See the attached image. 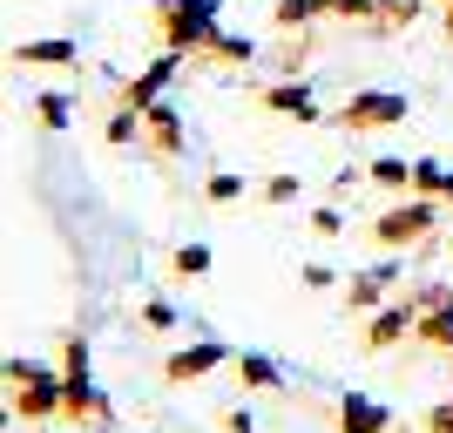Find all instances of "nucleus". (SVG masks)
<instances>
[{"label":"nucleus","instance_id":"a211bd4d","mask_svg":"<svg viewBox=\"0 0 453 433\" xmlns=\"http://www.w3.org/2000/svg\"><path fill=\"white\" fill-rule=\"evenodd\" d=\"M447 183H453V170H440L434 156L413 163V197H440V204H447Z\"/></svg>","mask_w":453,"mask_h":433},{"label":"nucleus","instance_id":"b1692460","mask_svg":"<svg viewBox=\"0 0 453 433\" xmlns=\"http://www.w3.org/2000/svg\"><path fill=\"white\" fill-rule=\"evenodd\" d=\"M142 325H150V332H170V325H176V305L150 298V305H142Z\"/></svg>","mask_w":453,"mask_h":433},{"label":"nucleus","instance_id":"dca6fc26","mask_svg":"<svg viewBox=\"0 0 453 433\" xmlns=\"http://www.w3.org/2000/svg\"><path fill=\"white\" fill-rule=\"evenodd\" d=\"M203 55H210V61H230V68H250V61H257V48H250L244 35H224V27H217Z\"/></svg>","mask_w":453,"mask_h":433},{"label":"nucleus","instance_id":"20e7f679","mask_svg":"<svg viewBox=\"0 0 453 433\" xmlns=\"http://www.w3.org/2000/svg\"><path fill=\"white\" fill-rule=\"evenodd\" d=\"M406 115H413V102H406V95H393V89H365V95H352V102H345L332 122H339L345 135H372V129H399Z\"/></svg>","mask_w":453,"mask_h":433},{"label":"nucleus","instance_id":"cd10ccee","mask_svg":"<svg viewBox=\"0 0 453 433\" xmlns=\"http://www.w3.org/2000/svg\"><path fill=\"white\" fill-rule=\"evenodd\" d=\"M291 197H298V176H271L265 183V204H291Z\"/></svg>","mask_w":453,"mask_h":433},{"label":"nucleus","instance_id":"6ab92c4d","mask_svg":"<svg viewBox=\"0 0 453 433\" xmlns=\"http://www.w3.org/2000/svg\"><path fill=\"white\" fill-rule=\"evenodd\" d=\"M142 150V109H115L109 115V150Z\"/></svg>","mask_w":453,"mask_h":433},{"label":"nucleus","instance_id":"c756f323","mask_svg":"<svg viewBox=\"0 0 453 433\" xmlns=\"http://www.w3.org/2000/svg\"><path fill=\"white\" fill-rule=\"evenodd\" d=\"M217 420H224V433H250V427H257V420H250V406H230V414H217Z\"/></svg>","mask_w":453,"mask_h":433},{"label":"nucleus","instance_id":"72a5a7b5","mask_svg":"<svg viewBox=\"0 0 453 433\" xmlns=\"http://www.w3.org/2000/svg\"><path fill=\"white\" fill-rule=\"evenodd\" d=\"M447 305H453V291H447Z\"/></svg>","mask_w":453,"mask_h":433},{"label":"nucleus","instance_id":"423d86ee","mask_svg":"<svg viewBox=\"0 0 453 433\" xmlns=\"http://www.w3.org/2000/svg\"><path fill=\"white\" fill-rule=\"evenodd\" d=\"M413 325H419L413 298H386L372 319H365V352H393L399 339H413Z\"/></svg>","mask_w":453,"mask_h":433},{"label":"nucleus","instance_id":"1a4fd4ad","mask_svg":"<svg viewBox=\"0 0 453 433\" xmlns=\"http://www.w3.org/2000/svg\"><path fill=\"white\" fill-rule=\"evenodd\" d=\"M339 433H393V414L365 393H345L339 399Z\"/></svg>","mask_w":453,"mask_h":433},{"label":"nucleus","instance_id":"6e6552de","mask_svg":"<svg viewBox=\"0 0 453 433\" xmlns=\"http://www.w3.org/2000/svg\"><path fill=\"white\" fill-rule=\"evenodd\" d=\"M257 102H265L271 115H298V122H319V102H311V89H304V75H284V81H271L265 95H257Z\"/></svg>","mask_w":453,"mask_h":433},{"label":"nucleus","instance_id":"473e14b6","mask_svg":"<svg viewBox=\"0 0 453 433\" xmlns=\"http://www.w3.org/2000/svg\"><path fill=\"white\" fill-rule=\"evenodd\" d=\"M447 204H453V183H447Z\"/></svg>","mask_w":453,"mask_h":433},{"label":"nucleus","instance_id":"7c9ffc66","mask_svg":"<svg viewBox=\"0 0 453 433\" xmlns=\"http://www.w3.org/2000/svg\"><path fill=\"white\" fill-rule=\"evenodd\" d=\"M88 433H115V427H109V420H95V427H88Z\"/></svg>","mask_w":453,"mask_h":433},{"label":"nucleus","instance_id":"9d476101","mask_svg":"<svg viewBox=\"0 0 453 433\" xmlns=\"http://www.w3.org/2000/svg\"><path fill=\"white\" fill-rule=\"evenodd\" d=\"M142 143H150L156 156H183V115H176L170 102H156V109L142 115Z\"/></svg>","mask_w":453,"mask_h":433},{"label":"nucleus","instance_id":"4468645a","mask_svg":"<svg viewBox=\"0 0 453 433\" xmlns=\"http://www.w3.org/2000/svg\"><path fill=\"white\" fill-rule=\"evenodd\" d=\"M319 14H332V0H278V7H271V20H278L284 35H304Z\"/></svg>","mask_w":453,"mask_h":433},{"label":"nucleus","instance_id":"f257e3e1","mask_svg":"<svg viewBox=\"0 0 453 433\" xmlns=\"http://www.w3.org/2000/svg\"><path fill=\"white\" fill-rule=\"evenodd\" d=\"M61 399H68V379L61 366H41V359H7V414L14 420H35V427H55L61 420Z\"/></svg>","mask_w":453,"mask_h":433},{"label":"nucleus","instance_id":"ddd939ff","mask_svg":"<svg viewBox=\"0 0 453 433\" xmlns=\"http://www.w3.org/2000/svg\"><path fill=\"white\" fill-rule=\"evenodd\" d=\"M413 345H426V352H447V359H453V305H440V312H419Z\"/></svg>","mask_w":453,"mask_h":433},{"label":"nucleus","instance_id":"393cba45","mask_svg":"<svg viewBox=\"0 0 453 433\" xmlns=\"http://www.w3.org/2000/svg\"><path fill=\"white\" fill-rule=\"evenodd\" d=\"M298 278H304V291H332V284H339V271H332V264H304Z\"/></svg>","mask_w":453,"mask_h":433},{"label":"nucleus","instance_id":"2f4dec72","mask_svg":"<svg viewBox=\"0 0 453 433\" xmlns=\"http://www.w3.org/2000/svg\"><path fill=\"white\" fill-rule=\"evenodd\" d=\"M447 41H453V0H447Z\"/></svg>","mask_w":453,"mask_h":433},{"label":"nucleus","instance_id":"f3484780","mask_svg":"<svg viewBox=\"0 0 453 433\" xmlns=\"http://www.w3.org/2000/svg\"><path fill=\"white\" fill-rule=\"evenodd\" d=\"M365 176H372L379 189H406V197H413V163H406V156H379Z\"/></svg>","mask_w":453,"mask_h":433},{"label":"nucleus","instance_id":"a878e982","mask_svg":"<svg viewBox=\"0 0 453 433\" xmlns=\"http://www.w3.org/2000/svg\"><path fill=\"white\" fill-rule=\"evenodd\" d=\"M332 14H345V20H379V0H332Z\"/></svg>","mask_w":453,"mask_h":433},{"label":"nucleus","instance_id":"4be33fe9","mask_svg":"<svg viewBox=\"0 0 453 433\" xmlns=\"http://www.w3.org/2000/svg\"><path fill=\"white\" fill-rule=\"evenodd\" d=\"M304 61H311V27H304L298 41H284V48H278V68H284V75H298Z\"/></svg>","mask_w":453,"mask_h":433},{"label":"nucleus","instance_id":"f8f14e48","mask_svg":"<svg viewBox=\"0 0 453 433\" xmlns=\"http://www.w3.org/2000/svg\"><path fill=\"white\" fill-rule=\"evenodd\" d=\"M237 379H244L250 393H284V366L265 352H237Z\"/></svg>","mask_w":453,"mask_h":433},{"label":"nucleus","instance_id":"0eeeda50","mask_svg":"<svg viewBox=\"0 0 453 433\" xmlns=\"http://www.w3.org/2000/svg\"><path fill=\"white\" fill-rule=\"evenodd\" d=\"M217 366H237V352H230V345H217V339H196V345H183V352L163 359V379H170V386H189V379L217 373Z\"/></svg>","mask_w":453,"mask_h":433},{"label":"nucleus","instance_id":"39448f33","mask_svg":"<svg viewBox=\"0 0 453 433\" xmlns=\"http://www.w3.org/2000/svg\"><path fill=\"white\" fill-rule=\"evenodd\" d=\"M399 278H406V264H399V251H393V258H379L372 271H359V278L345 284V312H359V319H365V312H379V305L393 298Z\"/></svg>","mask_w":453,"mask_h":433},{"label":"nucleus","instance_id":"f03ea898","mask_svg":"<svg viewBox=\"0 0 453 433\" xmlns=\"http://www.w3.org/2000/svg\"><path fill=\"white\" fill-rule=\"evenodd\" d=\"M217 35V0H156V41L176 55H203Z\"/></svg>","mask_w":453,"mask_h":433},{"label":"nucleus","instance_id":"7ed1b4c3","mask_svg":"<svg viewBox=\"0 0 453 433\" xmlns=\"http://www.w3.org/2000/svg\"><path fill=\"white\" fill-rule=\"evenodd\" d=\"M440 230V197H406V204L379 210L372 217V244L379 251H413Z\"/></svg>","mask_w":453,"mask_h":433},{"label":"nucleus","instance_id":"412c9836","mask_svg":"<svg viewBox=\"0 0 453 433\" xmlns=\"http://www.w3.org/2000/svg\"><path fill=\"white\" fill-rule=\"evenodd\" d=\"M419 0H379V27H413Z\"/></svg>","mask_w":453,"mask_h":433},{"label":"nucleus","instance_id":"c85d7f7f","mask_svg":"<svg viewBox=\"0 0 453 433\" xmlns=\"http://www.w3.org/2000/svg\"><path fill=\"white\" fill-rule=\"evenodd\" d=\"M419 427H426V433H453V399H440V406L419 420Z\"/></svg>","mask_w":453,"mask_h":433},{"label":"nucleus","instance_id":"aec40b11","mask_svg":"<svg viewBox=\"0 0 453 433\" xmlns=\"http://www.w3.org/2000/svg\"><path fill=\"white\" fill-rule=\"evenodd\" d=\"M170 271H176V278H203V271H210V244H183L170 258Z\"/></svg>","mask_w":453,"mask_h":433},{"label":"nucleus","instance_id":"2eb2a0df","mask_svg":"<svg viewBox=\"0 0 453 433\" xmlns=\"http://www.w3.org/2000/svg\"><path fill=\"white\" fill-rule=\"evenodd\" d=\"M35 115H41V129H68V122H75V102H68V95H61V89H41L35 95Z\"/></svg>","mask_w":453,"mask_h":433},{"label":"nucleus","instance_id":"bb28decb","mask_svg":"<svg viewBox=\"0 0 453 433\" xmlns=\"http://www.w3.org/2000/svg\"><path fill=\"white\" fill-rule=\"evenodd\" d=\"M311 230H319V237H339V230H345V217H339L332 204H319V210H311Z\"/></svg>","mask_w":453,"mask_h":433},{"label":"nucleus","instance_id":"9b49d317","mask_svg":"<svg viewBox=\"0 0 453 433\" xmlns=\"http://www.w3.org/2000/svg\"><path fill=\"white\" fill-rule=\"evenodd\" d=\"M14 61H20V68H75L81 48H75V41H61V35H48V41H20Z\"/></svg>","mask_w":453,"mask_h":433},{"label":"nucleus","instance_id":"5701e85b","mask_svg":"<svg viewBox=\"0 0 453 433\" xmlns=\"http://www.w3.org/2000/svg\"><path fill=\"white\" fill-rule=\"evenodd\" d=\"M203 197H210V204H237V197H244V176L217 170V176H210V183H203Z\"/></svg>","mask_w":453,"mask_h":433}]
</instances>
